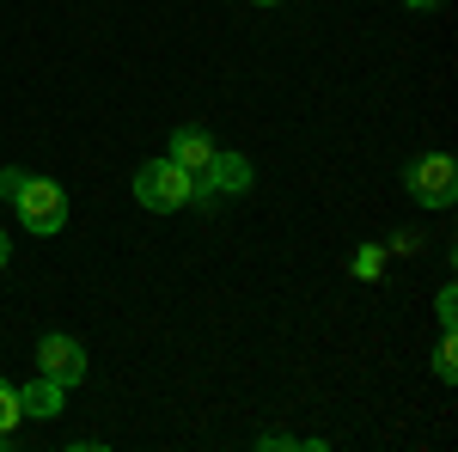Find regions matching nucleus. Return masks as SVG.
<instances>
[{"mask_svg":"<svg viewBox=\"0 0 458 452\" xmlns=\"http://www.w3.org/2000/svg\"><path fill=\"white\" fill-rule=\"evenodd\" d=\"M257 6H276V0H257Z\"/></svg>","mask_w":458,"mask_h":452,"instance_id":"nucleus-14","label":"nucleus"},{"mask_svg":"<svg viewBox=\"0 0 458 452\" xmlns=\"http://www.w3.org/2000/svg\"><path fill=\"white\" fill-rule=\"evenodd\" d=\"M434 312H440V324H446V330H453V324H458V294H453V287H446V294L434 300Z\"/></svg>","mask_w":458,"mask_h":452,"instance_id":"nucleus-10","label":"nucleus"},{"mask_svg":"<svg viewBox=\"0 0 458 452\" xmlns=\"http://www.w3.org/2000/svg\"><path fill=\"white\" fill-rule=\"evenodd\" d=\"M19 410H25V416H55V410H62V385L37 373L31 385H19Z\"/></svg>","mask_w":458,"mask_h":452,"instance_id":"nucleus-7","label":"nucleus"},{"mask_svg":"<svg viewBox=\"0 0 458 452\" xmlns=\"http://www.w3.org/2000/svg\"><path fill=\"white\" fill-rule=\"evenodd\" d=\"M403 183H410V196H416L422 209H453L458 202V166L446 159V153H422Z\"/></svg>","mask_w":458,"mask_h":452,"instance_id":"nucleus-3","label":"nucleus"},{"mask_svg":"<svg viewBox=\"0 0 458 452\" xmlns=\"http://www.w3.org/2000/svg\"><path fill=\"white\" fill-rule=\"evenodd\" d=\"M214 153H220V147H214L208 129H177V135H172V153H165V159H172V166H183L190 177H202Z\"/></svg>","mask_w":458,"mask_h":452,"instance_id":"nucleus-6","label":"nucleus"},{"mask_svg":"<svg viewBox=\"0 0 458 452\" xmlns=\"http://www.w3.org/2000/svg\"><path fill=\"white\" fill-rule=\"evenodd\" d=\"M0 447H13V434H0Z\"/></svg>","mask_w":458,"mask_h":452,"instance_id":"nucleus-13","label":"nucleus"},{"mask_svg":"<svg viewBox=\"0 0 458 452\" xmlns=\"http://www.w3.org/2000/svg\"><path fill=\"white\" fill-rule=\"evenodd\" d=\"M37 373H43V380H55L62 391H68V385H80V380H86V348H80V337L49 330V337L37 343Z\"/></svg>","mask_w":458,"mask_h":452,"instance_id":"nucleus-4","label":"nucleus"},{"mask_svg":"<svg viewBox=\"0 0 458 452\" xmlns=\"http://www.w3.org/2000/svg\"><path fill=\"white\" fill-rule=\"evenodd\" d=\"M379 269H386V257H379L373 244H367V251H354V276H360V281H379Z\"/></svg>","mask_w":458,"mask_h":452,"instance_id":"nucleus-9","label":"nucleus"},{"mask_svg":"<svg viewBox=\"0 0 458 452\" xmlns=\"http://www.w3.org/2000/svg\"><path fill=\"white\" fill-rule=\"evenodd\" d=\"M135 202L141 209H159V214H177L183 202H196V177L172 166V159H147L135 172Z\"/></svg>","mask_w":458,"mask_h":452,"instance_id":"nucleus-2","label":"nucleus"},{"mask_svg":"<svg viewBox=\"0 0 458 452\" xmlns=\"http://www.w3.org/2000/svg\"><path fill=\"white\" fill-rule=\"evenodd\" d=\"M6 257H13V244H6V233H0V269H6Z\"/></svg>","mask_w":458,"mask_h":452,"instance_id":"nucleus-11","label":"nucleus"},{"mask_svg":"<svg viewBox=\"0 0 458 452\" xmlns=\"http://www.w3.org/2000/svg\"><path fill=\"white\" fill-rule=\"evenodd\" d=\"M434 373H440L446 385L458 380V343H453V330H446V337H440V348H434Z\"/></svg>","mask_w":458,"mask_h":452,"instance_id":"nucleus-8","label":"nucleus"},{"mask_svg":"<svg viewBox=\"0 0 458 452\" xmlns=\"http://www.w3.org/2000/svg\"><path fill=\"white\" fill-rule=\"evenodd\" d=\"M250 190V159L245 153H214L208 172L196 177V196H239Z\"/></svg>","mask_w":458,"mask_h":452,"instance_id":"nucleus-5","label":"nucleus"},{"mask_svg":"<svg viewBox=\"0 0 458 452\" xmlns=\"http://www.w3.org/2000/svg\"><path fill=\"white\" fill-rule=\"evenodd\" d=\"M403 6H416V13H428V6H440V0H403Z\"/></svg>","mask_w":458,"mask_h":452,"instance_id":"nucleus-12","label":"nucleus"},{"mask_svg":"<svg viewBox=\"0 0 458 452\" xmlns=\"http://www.w3.org/2000/svg\"><path fill=\"white\" fill-rule=\"evenodd\" d=\"M6 202H13L25 233H62V220H68V190L49 177H19V190Z\"/></svg>","mask_w":458,"mask_h":452,"instance_id":"nucleus-1","label":"nucleus"}]
</instances>
